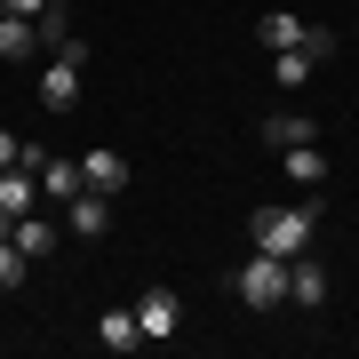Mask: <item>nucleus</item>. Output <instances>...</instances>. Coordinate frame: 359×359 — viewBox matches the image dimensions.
<instances>
[{
    "label": "nucleus",
    "instance_id": "obj_19",
    "mask_svg": "<svg viewBox=\"0 0 359 359\" xmlns=\"http://www.w3.org/2000/svg\"><path fill=\"white\" fill-rule=\"evenodd\" d=\"M0 168H25V136H8V128H0Z\"/></svg>",
    "mask_w": 359,
    "mask_h": 359
},
{
    "label": "nucleus",
    "instance_id": "obj_18",
    "mask_svg": "<svg viewBox=\"0 0 359 359\" xmlns=\"http://www.w3.org/2000/svg\"><path fill=\"white\" fill-rule=\"evenodd\" d=\"M48 8H65V0H0V16H48Z\"/></svg>",
    "mask_w": 359,
    "mask_h": 359
},
{
    "label": "nucleus",
    "instance_id": "obj_9",
    "mask_svg": "<svg viewBox=\"0 0 359 359\" xmlns=\"http://www.w3.org/2000/svg\"><path fill=\"white\" fill-rule=\"evenodd\" d=\"M40 104H48V112H72V104H80V65L56 56V65L40 72Z\"/></svg>",
    "mask_w": 359,
    "mask_h": 359
},
{
    "label": "nucleus",
    "instance_id": "obj_3",
    "mask_svg": "<svg viewBox=\"0 0 359 359\" xmlns=\"http://www.w3.org/2000/svg\"><path fill=\"white\" fill-rule=\"evenodd\" d=\"M136 327H144V344H160V335H176L184 327V295L168 287V280H152L136 295Z\"/></svg>",
    "mask_w": 359,
    "mask_h": 359
},
{
    "label": "nucleus",
    "instance_id": "obj_7",
    "mask_svg": "<svg viewBox=\"0 0 359 359\" xmlns=\"http://www.w3.org/2000/svg\"><path fill=\"white\" fill-rule=\"evenodd\" d=\"M8 240L25 248V264H48V256H56V224H48V216H32V208L8 224Z\"/></svg>",
    "mask_w": 359,
    "mask_h": 359
},
{
    "label": "nucleus",
    "instance_id": "obj_17",
    "mask_svg": "<svg viewBox=\"0 0 359 359\" xmlns=\"http://www.w3.org/2000/svg\"><path fill=\"white\" fill-rule=\"evenodd\" d=\"M25 280H32V264H25V248H16L8 231H0V295H8V287H25Z\"/></svg>",
    "mask_w": 359,
    "mask_h": 359
},
{
    "label": "nucleus",
    "instance_id": "obj_5",
    "mask_svg": "<svg viewBox=\"0 0 359 359\" xmlns=\"http://www.w3.org/2000/svg\"><path fill=\"white\" fill-rule=\"evenodd\" d=\"M25 208H40V176L32 168H0V224H16Z\"/></svg>",
    "mask_w": 359,
    "mask_h": 359
},
{
    "label": "nucleus",
    "instance_id": "obj_15",
    "mask_svg": "<svg viewBox=\"0 0 359 359\" xmlns=\"http://www.w3.org/2000/svg\"><path fill=\"white\" fill-rule=\"evenodd\" d=\"M256 136H264V144H280V152H287V144H320V128H311L304 112H271Z\"/></svg>",
    "mask_w": 359,
    "mask_h": 359
},
{
    "label": "nucleus",
    "instance_id": "obj_14",
    "mask_svg": "<svg viewBox=\"0 0 359 359\" xmlns=\"http://www.w3.org/2000/svg\"><path fill=\"white\" fill-rule=\"evenodd\" d=\"M304 16H287V8H271V16H256V40H264V48H304Z\"/></svg>",
    "mask_w": 359,
    "mask_h": 359
},
{
    "label": "nucleus",
    "instance_id": "obj_11",
    "mask_svg": "<svg viewBox=\"0 0 359 359\" xmlns=\"http://www.w3.org/2000/svg\"><path fill=\"white\" fill-rule=\"evenodd\" d=\"M32 48H40V25H32V16H0V65H25Z\"/></svg>",
    "mask_w": 359,
    "mask_h": 359
},
{
    "label": "nucleus",
    "instance_id": "obj_13",
    "mask_svg": "<svg viewBox=\"0 0 359 359\" xmlns=\"http://www.w3.org/2000/svg\"><path fill=\"white\" fill-rule=\"evenodd\" d=\"M80 184H88V176H80V160H65V152L40 160V192H48V200H72Z\"/></svg>",
    "mask_w": 359,
    "mask_h": 359
},
{
    "label": "nucleus",
    "instance_id": "obj_2",
    "mask_svg": "<svg viewBox=\"0 0 359 359\" xmlns=\"http://www.w3.org/2000/svg\"><path fill=\"white\" fill-rule=\"evenodd\" d=\"M231 295H240L248 311H280L287 304V256H264V248H256V256L231 271Z\"/></svg>",
    "mask_w": 359,
    "mask_h": 359
},
{
    "label": "nucleus",
    "instance_id": "obj_16",
    "mask_svg": "<svg viewBox=\"0 0 359 359\" xmlns=\"http://www.w3.org/2000/svg\"><path fill=\"white\" fill-rule=\"evenodd\" d=\"M311 72H320V56H304V48H271V80H280V88H304Z\"/></svg>",
    "mask_w": 359,
    "mask_h": 359
},
{
    "label": "nucleus",
    "instance_id": "obj_4",
    "mask_svg": "<svg viewBox=\"0 0 359 359\" xmlns=\"http://www.w3.org/2000/svg\"><path fill=\"white\" fill-rule=\"evenodd\" d=\"M65 224L80 231V240H104V231H112V192H88V184H80V192L65 200Z\"/></svg>",
    "mask_w": 359,
    "mask_h": 359
},
{
    "label": "nucleus",
    "instance_id": "obj_10",
    "mask_svg": "<svg viewBox=\"0 0 359 359\" xmlns=\"http://www.w3.org/2000/svg\"><path fill=\"white\" fill-rule=\"evenodd\" d=\"M96 344H104V351H136V344H144L136 311H128V304H112V311H104V320H96Z\"/></svg>",
    "mask_w": 359,
    "mask_h": 359
},
{
    "label": "nucleus",
    "instance_id": "obj_1",
    "mask_svg": "<svg viewBox=\"0 0 359 359\" xmlns=\"http://www.w3.org/2000/svg\"><path fill=\"white\" fill-rule=\"evenodd\" d=\"M311 224H320V200L311 208H248V240H256L264 256H304Z\"/></svg>",
    "mask_w": 359,
    "mask_h": 359
},
{
    "label": "nucleus",
    "instance_id": "obj_6",
    "mask_svg": "<svg viewBox=\"0 0 359 359\" xmlns=\"http://www.w3.org/2000/svg\"><path fill=\"white\" fill-rule=\"evenodd\" d=\"M287 304H304V311L327 304V271L311 264V256H287Z\"/></svg>",
    "mask_w": 359,
    "mask_h": 359
},
{
    "label": "nucleus",
    "instance_id": "obj_8",
    "mask_svg": "<svg viewBox=\"0 0 359 359\" xmlns=\"http://www.w3.org/2000/svg\"><path fill=\"white\" fill-rule=\"evenodd\" d=\"M80 176H88V192H128V160H120V152H80Z\"/></svg>",
    "mask_w": 359,
    "mask_h": 359
},
{
    "label": "nucleus",
    "instance_id": "obj_12",
    "mask_svg": "<svg viewBox=\"0 0 359 359\" xmlns=\"http://www.w3.org/2000/svg\"><path fill=\"white\" fill-rule=\"evenodd\" d=\"M280 160H287V176L304 184V192H320V184H327V152H320V144H287Z\"/></svg>",
    "mask_w": 359,
    "mask_h": 359
}]
</instances>
